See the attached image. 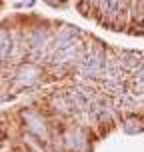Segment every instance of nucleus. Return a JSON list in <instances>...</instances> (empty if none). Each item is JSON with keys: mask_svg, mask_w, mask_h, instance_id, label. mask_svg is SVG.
Returning <instances> with one entry per match:
<instances>
[{"mask_svg": "<svg viewBox=\"0 0 144 152\" xmlns=\"http://www.w3.org/2000/svg\"><path fill=\"white\" fill-rule=\"evenodd\" d=\"M108 66L106 58L102 52H90L88 56H84V60H80L78 68L84 76H102L104 68Z\"/></svg>", "mask_w": 144, "mask_h": 152, "instance_id": "obj_1", "label": "nucleus"}, {"mask_svg": "<svg viewBox=\"0 0 144 152\" xmlns=\"http://www.w3.org/2000/svg\"><path fill=\"white\" fill-rule=\"evenodd\" d=\"M64 144L66 148L72 152H84L88 148V142H86V136H84L80 130H70L68 134L64 136Z\"/></svg>", "mask_w": 144, "mask_h": 152, "instance_id": "obj_2", "label": "nucleus"}, {"mask_svg": "<svg viewBox=\"0 0 144 152\" xmlns=\"http://www.w3.org/2000/svg\"><path fill=\"white\" fill-rule=\"evenodd\" d=\"M24 120H26V124H28V132H30V134H34V136H38V138H42V140H46V138H48L46 126H44V122L38 118V114H34V112H24Z\"/></svg>", "mask_w": 144, "mask_h": 152, "instance_id": "obj_3", "label": "nucleus"}, {"mask_svg": "<svg viewBox=\"0 0 144 152\" xmlns=\"http://www.w3.org/2000/svg\"><path fill=\"white\" fill-rule=\"evenodd\" d=\"M12 52V38L6 32H0V58H6Z\"/></svg>", "mask_w": 144, "mask_h": 152, "instance_id": "obj_4", "label": "nucleus"}, {"mask_svg": "<svg viewBox=\"0 0 144 152\" xmlns=\"http://www.w3.org/2000/svg\"><path fill=\"white\" fill-rule=\"evenodd\" d=\"M36 76H38V72H36V68L34 66H28V68H22L20 72H18V82L20 84H30L32 80H36Z\"/></svg>", "mask_w": 144, "mask_h": 152, "instance_id": "obj_5", "label": "nucleus"}, {"mask_svg": "<svg viewBox=\"0 0 144 152\" xmlns=\"http://www.w3.org/2000/svg\"><path fill=\"white\" fill-rule=\"evenodd\" d=\"M124 130H126L128 134L140 132V130H144V120H140V118H128L126 124H124Z\"/></svg>", "mask_w": 144, "mask_h": 152, "instance_id": "obj_6", "label": "nucleus"}, {"mask_svg": "<svg viewBox=\"0 0 144 152\" xmlns=\"http://www.w3.org/2000/svg\"><path fill=\"white\" fill-rule=\"evenodd\" d=\"M134 86L138 92H144V66L138 70V74L134 76Z\"/></svg>", "mask_w": 144, "mask_h": 152, "instance_id": "obj_7", "label": "nucleus"}]
</instances>
